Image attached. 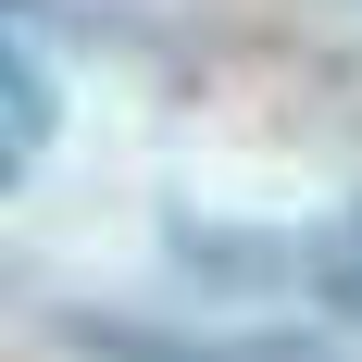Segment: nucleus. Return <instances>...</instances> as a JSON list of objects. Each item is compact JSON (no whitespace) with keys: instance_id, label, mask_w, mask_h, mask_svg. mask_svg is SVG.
Instances as JSON below:
<instances>
[{"instance_id":"1","label":"nucleus","mask_w":362,"mask_h":362,"mask_svg":"<svg viewBox=\"0 0 362 362\" xmlns=\"http://www.w3.org/2000/svg\"><path fill=\"white\" fill-rule=\"evenodd\" d=\"M50 125H63V88H50V63H37L25 37L0 25V187H13V175H37Z\"/></svg>"},{"instance_id":"2","label":"nucleus","mask_w":362,"mask_h":362,"mask_svg":"<svg viewBox=\"0 0 362 362\" xmlns=\"http://www.w3.org/2000/svg\"><path fill=\"white\" fill-rule=\"evenodd\" d=\"M313 288H325L337 313H362V213H337L325 238H313Z\"/></svg>"}]
</instances>
